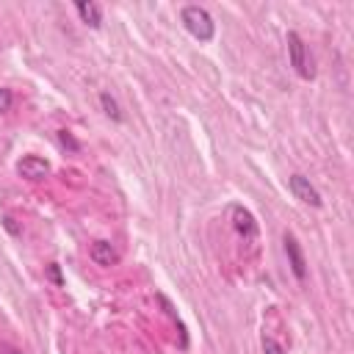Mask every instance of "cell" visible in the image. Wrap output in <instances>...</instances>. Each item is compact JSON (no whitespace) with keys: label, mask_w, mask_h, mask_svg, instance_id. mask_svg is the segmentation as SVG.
<instances>
[{"label":"cell","mask_w":354,"mask_h":354,"mask_svg":"<svg viewBox=\"0 0 354 354\" xmlns=\"http://www.w3.org/2000/svg\"><path fill=\"white\" fill-rule=\"evenodd\" d=\"M286 42H288V58H291V66L299 73V78L310 81V78H313V66H310L307 47H305V42H302V36H299L296 31H291Z\"/></svg>","instance_id":"2"},{"label":"cell","mask_w":354,"mask_h":354,"mask_svg":"<svg viewBox=\"0 0 354 354\" xmlns=\"http://www.w3.org/2000/svg\"><path fill=\"white\" fill-rule=\"evenodd\" d=\"M75 9H78V14H81V20L89 25V28H100L103 25V9L97 6V3H75Z\"/></svg>","instance_id":"8"},{"label":"cell","mask_w":354,"mask_h":354,"mask_svg":"<svg viewBox=\"0 0 354 354\" xmlns=\"http://www.w3.org/2000/svg\"><path fill=\"white\" fill-rule=\"evenodd\" d=\"M92 260H94L97 266H103V268H111V266L119 263V252H116L108 241H97V244L92 246Z\"/></svg>","instance_id":"7"},{"label":"cell","mask_w":354,"mask_h":354,"mask_svg":"<svg viewBox=\"0 0 354 354\" xmlns=\"http://www.w3.org/2000/svg\"><path fill=\"white\" fill-rule=\"evenodd\" d=\"M3 225H6V230H9V233H14V236H17V233H20V230H17V225H14V219H12V216H6V219H3Z\"/></svg>","instance_id":"13"},{"label":"cell","mask_w":354,"mask_h":354,"mask_svg":"<svg viewBox=\"0 0 354 354\" xmlns=\"http://www.w3.org/2000/svg\"><path fill=\"white\" fill-rule=\"evenodd\" d=\"M100 105H103V111H105V116H111L114 122H119L122 119V111H119V105H116V100L108 94V92H103L100 94Z\"/></svg>","instance_id":"9"},{"label":"cell","mask_w":354,"mask_h":354,"mask_svg":"<svg viewBox=\"0 0 354 354\" xmlns=\"http://www.w3.org/2000/svg\"><path fill=\"white\" fill-rule=\"evenodd\" d=\"M288 186H291V191H294V197H296L299 202H305V205H310V207H321V205H324L318 188H316L305 175H294V177L288 180Z\"/></svg>","instance_id":"3"},{"label":"cell","mask_w":354,"mask_h":354,"mask_svg":"<svg viewBox=\"0 0 354 354\" xmlns=\"http://www.w3.org/2000/svg\"><path fill=\"white\" fill-rule=\"evenodd\" d=\"M263 354H286V349H282L274 338H263Z\"/></svg>","instance_id":"10"},{"label":"cell","mask_w":354,"mask_h":354,"mask_svg":"<svg viewBox=\"0 0 354 354\" xmlns=\"http://www.w3.org/2000/svg\"><path fill=\"white\" fill-rule=\"evenodd\" d=\"M3 354H23V351H17V349H12V346H6V349H3Z\"/></svg>","instance_id":"14"},{"label":"cell","mask_w":354,"mask_h":354,"mask_svg":"<svg viewBox=\"0 0 354 354\" xmlns=\"http://www.w3.org/2000/svg\"><path fill=\"white\" fill-rule=\"evenodd\" d=\"M58 138H61V144H64V147H69V150H78V141H75L73 136H69L66 130H61V133H58Z\"/></svg>","instance_id":"12"},{"label":"cell","mask_w":354,"mask_h":354,"mask_svg":"<svg viewBox=\"0 0 354 354\" xmlns=\"http://www.w3.org/2000/svg\"><path fill=\"white\" fill-rule=\"evenodd\" d=\"M230 216H233V225H236V230H238L244 238H255V236H257V222H255V216L249 214L246 207H241V205H233Z\"/></svg>","instance_id":"6"},{"label":"cell","mask_w":354,"mask_h":354,"mask_svg":"<svg viewBox=\"0 0 354 354\" xmlns=\"http://www.w3.org/2000/svg\"><path fill=\"white\" fill-rule=\"evenodd\" d=\"M180 17H183L186 31H188L194 39H199V42H210V39L216 36V23H214V17H210L202 6H186Z\"/></svg>","instance_id":"1"},{"label":"cell","mask_w":354,"mask_h":354,"mask_svg":"<svg viewBox=\"0 0 354 354\" xmlns=\"http://www.w3.org/2000/svg\"><path fill=\"white\" fill-rule=\"evenodd\" d=\"M12 103H14V94L9 89H0V114L12 111Z\"/></svg>","instance_id":"11"},{"label":"cell","mask_w":354,"mask_h":354,"mask_svg":"<svg viewBox=\"0 0 354 354\" xmlns=\"http://www.w3.org/2000/svg\"><path fill=\"white\" fill-rule=\"evenodd\" d=\"M17 172H20V177H25V180H45L47 175H50V164L45 161V158H36V155H25L20 164H17Z\"/></svg>","instance_id":"5"},{"label":"cell","mask_w":354,"mask_h":354,"mask_svg":"<svg viewBox=\"0 0 354 354\" xmlns=\"http://www.w3.org/2000/svg\"><path fill=\"white\" fill-rule=\"evenodd\" d=\"M282 244H286V255H288V263H291V271L296 279H305L307 277V263H305V252L296 241V236L286 233V238H282Z\"/></svg>","instance_id":"4"}]
</instances>
